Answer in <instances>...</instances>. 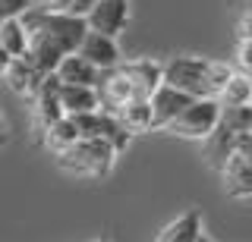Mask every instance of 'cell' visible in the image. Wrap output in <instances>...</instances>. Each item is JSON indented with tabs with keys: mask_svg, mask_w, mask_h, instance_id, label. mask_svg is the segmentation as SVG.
<instances>
[{
	"mask_svg": "<svg viewBox=\"0 0 252 242\" xmlns=\"http://www.w3.org/2000/svg\"><path fill=\"white\" fill-rule=\"evenodd\" d=\"M236 151H243V154L252 161V132H246V135L240 138V148H236Z\"/></svg>",
	"mask_w": 252,
	"mask_h": 242,
	"instance_id": "cell-25",
	"label": "cell"
},
{
	"mask_svg": "<svg viewBox=\"0 0 252 242\" xmlns=\"http://www.w3.org/2000/svg\"><path fill=\"white\" fill-rule=\"evenodd\" d=\"M120 69L129 76L132 88H136V98H152L164 85V63H158V60H148V57L126 60V63H120Z\"/></svg>",
	"mask_w": 252,
	"mask_h": 242,
	"instance_id": "cell-10",
	"label": "cell"
},
{
	"mask_svg": "<svg viewBox=\"0 0 252 242\" xmlns=\"http://www.w3.org/2000/svg\"><path fill=\"white\" fill-rule=\"evenodd\" d=\"M0 54L3 60L29 54V28L22 19H0Z\"/></svg>",
	"mask_w": 252,
	"mask_h": 242,
	"instance_id": "cell-18",
	"label": "cell"
},
{
	"mask_svg": "<svg viewBox=\"0 0 252 242\" xmlns=\"http://www.w3.org/2000/svg\"><path fill=\"white\" fill-rule=\"evenodd\" d=\"M94 3H98V0H76V3H73V13H79V16H89Z\"/></svg>",
	"mask_w": 252,
	"mask_h": 242,
	"instance_id": "cell-24",
	"label": "cell"
},
{
	"mask_svg": "<svg viewBox=\"0 0 252 242\" xmlns=\"http://www.w3.org/2000/svg\"><path fill=\"white\" fill-rule=\"evenodd\" d=\"M236 38H252V10H246L240 16V26H236Z\"/></svg>",
	"mask_w": 252,
	"mask_h": 242,
	"instance_id": "cell-22",
	"label": "cell"
},
{
	"mask_svg": "<svg viewBox=\"0 0 252 242\" xmlns=\"http://www.w3.org/2000/svg\"><path fill=\"white\" fill-rule=\"evenodd\" d=\"M60 76L51 73L41 85V91L35 95V101H32V132H35V138H41L47 129L54 126V123H60L63 116H66V110H63V101H60Z\"/></svg>",
	"mask_w": 252,
	"mask_h": 242,
	"instance_id": "cell-5",
	"label": "cell"
},
{
	"mask_svg": "<svg viewBox=\"0 0 252 242\" xmlns=\"http://www.w3.org/2000/svg\"><path fill=\"white\" fill-rule=\"evenodd\" d=\"M192 95H186V91H180V88H173V85L164 82L161 88L152 95V110H155V129H167L173 120H177L180 113L186 110L189 104H192Z\"/></svg>",
	"mask_w": 252,
	"mask_h": 242,
	"instance_id": "cell-9",
	"label": "cell"
},
{
	"mask_svg": "<svg viewBox=\"0 0 252 242\" xmlns=\"http://www.w3.org/2000/svg\"><path fill=\"white\" fill-rule=\"evenodd\" d=\"M47 76H51V73H44L29 54H26V57L3 60V82H6V88L16 91V95L26 98V101H35V95L41 91V85H44Z\"/></svg>",
	"mask_w": 252,
	"mask_h": 242,
	"instance_id": "cell-6",
	"label": "cell"
},
{
	"mask_svg": "<svg viewBox=\"0 0 252 242\" xmlns=\"http://www.w3.org/2000/svg\"><path fill=\"white\" fill-rule=\"evenodd\" d=\"M218 101L224 107H246V104H252V76H246V73L236 69L233 79L227 82L224 91L218 95Z\"/></svg>",
	"mask_w": 252,
	"mask_h": 242,
	"instance_id": "cell-19",
	"label": "cell"
},
{
	"mask_svg": "<svg viewBox=\"0 0 252 242\" xmlns=\"http://www.w3.org/2000/svg\"><path fill=\"white\" fill-rule=\"evenodd\" d=\"M117 161V148L104 142V138H79L73 148H66L63 154L54 158V163L69 176H82V179H104L110 176Z\"/></svg>",
	"mask_w": 252,
	"mask_h": 242,
	"instance_id": "cell-1",
	"label": "cell"
},
{
	"mask_svg": "<svg viewBox=\"0 0 252 242\" xmlns=\"http://www.w3.org/2000/svg\"><path fill=\"white\" fill-rule=\"evenodd\" d=\"M117 116H120V123L132 132V135H139V132H152V129H155L152 98H132L129 104H123L120 110H117Z\"/></svg>",
	"mask_w": 252,
	"mask_h": 242,
	"instance_id": "cell-17",
	"label": "cell"
},
{
	"mask_svg": "<svg viewBox=\"0 0 252 242\" xmlns=\"http://www.w3.org/2000/svg\"><path fill=\"white\" fill-rule=\"evenodd\" d=\"M85 19H89L92 32H104L110 38H120L126 22H129V0H98Z\"/></svg>",
	"mask_w": 252,
	"mask_h": 242,
	"instance_id": "cell-7",
	"label": "cell"
},
{
	"mask_svg": "<svg viewBox=\"0 0 252 242\" xmlns=\"http://www.w3.org/2000/svg\"><path fill=\"white\" fill-rule=\"evenodd\" d=\"M202 236V214L199 211H186L177 220H170L161 233L155 236V242H199Z\"/></svg>",
	"mask_w": 252,
	"mask_h": 242,
	"instance_id": "cell-16",
	"label": "cell"
},
{
	"mask_svg": "<svg viewBox=\"0 0 252 242\" xmlns=\"http://www.w3.org/2000/svg\"><path fill=\"white\" fill-rule=\"evenodd\" d=\"M220 116H224V104L218 98H195L164 132L177 138H189V142H205L218 129Z\"/></svg>",
	"mask_w": 252,
	"mask_h": 242,
	"instance_id": "cell-4",
	"label": "cell"
},
{
	"mask_svg": "<svg viewBox=\"0 0 252 242\" xmlns=\"http://www.w3.org/2000/svg\"><path fill=\"white\" fill-rule=\"evenodd\" d=\"M22 22H26L29 32H44L51 35L54 41H60L63 48H66V54H76L79 48H82L85 35L92 32L89 28V19L79 16V13H57V10H44V6H32V10L22 16Z\"/></svg>",
	"mask_w": 252,
	"mask_h": 242,
	"instance_id": "cell-2",
	"label": "cell"
},
{
	"mask_svg": "<svg viewBox=\"0 0 252 242\" xmlns=\"http://www.w3.org/2000/svg\"><path fill=\"white\" fill-rule=\"evenodd\" d=\"M236 69L252 76V38H236Z\"/></svg>",
	"mask_w": 252,
	"mask_h": 242,
	"instance_id": "cell-20",
	"label": "cell"
},
{
	"mask_svg": "<svg viewBox=\"0 0 252 242\" xmlns=\"http://www.w3.org/2000/svg\"><path fill=\"white\" fill-rule=\"evenodd\" d=\"M32 10V0H0V19H22Z\"/></svg>",
	"mask_w": 252,
	"mask_h": 242,
	"instance_id": "cell-21",
	"label": "cell"
},
{
	"mask_svg": "<svg viewBox=\"0 0 252 242\" xmlns=\"http://www.w3.org/2000/svg\"><path fill=\"white\" fill-rule=\"evenodd\" d=\"M73 3H76V0H41V6H44V10H57V13H73Z\"/></svg>",
	"mask_w": 252,
	"mask_h": 242,
	"instance_id": "cell-23",
	"label": "cell"
},
{
	"mask_svg": "<svg viewBox=\"0 0 252 242\" xmlns=\"http://www.w3.org/2000/svg\"><path fill=\"white\" fill-rule=\"evenodd\" d=\"M220 179H224V195L230 198H252V161L243 151H233L227 163L220 167Z\"/></svg>",
	"mask_w": 252,
	"mask_h": 242,
	"instance_id": "cell-11",
	"label": "cell"
},
{
	"mask_svg": "<svg viewBox=\"0 0 252 242\" xmlns=\"http://www.w3.org/2000/svg\"><path fill=\"white\" fill-rule=\"evenodd\" d=\"M240 3H246V10H252V0H240Z\"/></svg>",
	"mask_w": 252,
	"mask_h": 242,
	"instance_id": "cell-26",
	"label": "cell"
},
{
	"mask_svg": "<svg viewBox=\"0 0 252 242\" xmlns=\"http://www.w3.org/2000/svg\"><path fill=\"white\" fill-rule=\"evenodd\" d=\"M164 82L173 88L186 91L192 98H215L211 88V60L192 57V54H177L164 63Z\"/></svg>",
	"mask_w": 252,
	"mask_h": 242,
	"instance_id": "cell-3",
	"label": "cell"
},
{
	"mask_svg": "<svg viewBox=\"0 0 252 242\" xmlns=\"http://www.w3.org/2000/svg\"><path fill=\"white\" fill-rule=\"evenodd\" d=\"M57 76L63 85H94L98 88V82H101V69L92 60H85L79 51L63 57V63L57 66Z\"/></svg>",
	"mask_w": 252,
	"mask_h": 242,
	"instance_id": "cell-13",
	"label": "cell"
},
{
	"mask_svg": "<svg viewBox=\"0 0 252 242\" xmlns=\"http://www.w3.org/2000/svg\"><path fill=\"white\" fill-rule=\"evenodd\" d=\"M98 95H101V110L117 113L123 104H129V101L136 98V88H132L129 76H126L120 66H114V69H104V73H101Z\"/></svg>",
	"mask_w": 252,
	"mask_h": 242,
	"instance_id": "cell-8",
	"label": "cell"
},
{
	"mask_svg": "<svg viewBox=\"0 0 252 242\" xmlns=\"http://www.w3.org/2000/svg\"><path fill=\"white\" fill-rule=\"evenodd\" d=\"M60 101H63V110H66L69 116L101 110V95H98L94 85H63Z\"/></svg>",
	"mask_w": 252,
	"mask_h": 242,
	"instance_id": "cell-15",
	"label": "cell"
},
{
	"mask_svg": "<svg viewBox=\"0 0 252 242\" xmlns=\"http://www.w3.org/2000/svg\"><path fill=\"white\" fill-rule=\"evenodd\" d=\"M199 242H211V239H208V236H205V233H202V236H199Z\"/></svg>",
	"mask_w": 252,
	"mask_h": 242,
	"instance_id": "cell-27",
	"label": "cell"
},
{
	"mask_svg": "<svg viewBox=\"0 0 252 242\" xmlns=\"http://www.w3.org/2000/svg\"><path fill=\"white\" fill-rule=\"evenodd\" d=\"M79 54H82L85 60H92V63L98 66L101 73L123 63L117 38H110V35H104V32H89V35H85V41H82V48H79Z\"/></svg>",
	"mask_w": 252,
	"mask_h": 242,
	"instance_id": "cell-12",
	"label": "cell"
},
{
	"mask_svg": "<svg viewBox=\"0 0 252 242\" xmlns=\"http://www.w3.org/2000/svg\"><path fill=\"white\" fill-rule=\"evenodd\" d=\"M79 138H82V129H79V123H76V116H63L60 123H54L51 129L44 132L38 142H41L44 151H51V158H57V154H63L66 148H73Z\"/></svg>",
	"mask_w": 252,
	"mask_h": 242,
	"instance_id": "cell-14",
	"label": "cell"
}]
</instances>
